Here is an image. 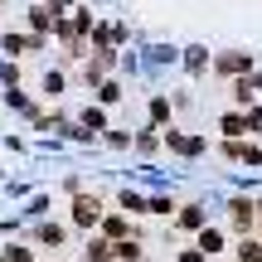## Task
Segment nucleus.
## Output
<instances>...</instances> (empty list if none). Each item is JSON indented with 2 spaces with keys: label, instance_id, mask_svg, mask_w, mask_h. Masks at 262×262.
Returning a JSON list of instances; mask_svg holds the SVG:
<instances>
[{
  "label": "nucleus",
  "instance_id": "nucleus-1",
  "mask_svg": "<svg viewBox=\"0 0 262 262\" xmlns=\"http://www.w3.org/2000/svg\"><path fill=\"white\" fill-rule=\"evenodd\" d=\"M102 214H107L102 194H88V189H83V194L68 199V228H78V233H97Z\"/></svg>",
  "mask_w": 262,
  "mask_h": 262
},
{
  "label": "nucleus",
  "instance_id": "nucleus-2",
  "mask_svg": "<svg viewBox=\"0 0 262 262\" xmlns=\"http://www.w3.org/2000/svg\"><path fill=\"white\" fill-rule=\"evenodd\" d=\"M228 233L233 238H248V233H257V199L248 194V189H238V194H228Z\"/></svg>",
  "mask_w": 262,
  "mask_h": 262
},
{
  "label": "nucleus",
  "instance_id": "nucleus-3",
  "mask_svg": "<svg viewBox=\"0 0 262 262\" xmlns=\"http://www.w3.org/2000/svg\"><path fill=\"white\" fill-rule=\"evenodd\" d=\"M257 68V54H248V49H219L214 63H209V73L224 78V83H233V78H248Z\"/></svg>",
  "mask_w": 262,
  "mask_h": 262
},
{
  "label": "nucleus",
  "instance_id": "nucleus-4",
  "mask_svg": "<svg viewBox=\"0 0 262 262\" xmlns=\"http://www.w3.org/2000/svg\"><path fill=\"white\" fill-rule=\"evenodd\" d=\"M160 136H165V150H170L175 160H199V156L209 150V136H199V131H185V126H165Z\"/></svg>",
  "mask_w": 262,
  "mask_h": 262
},
{
  "label": "nucleus",
  "instance_id": "nucleus-5",
  "mask_svg": "<svg viewBox=\"0 0 262 262\" xmlns=\"http://www.w3.org/2000/svg\"><path fill=\"white\" fill-rule=\"evenodd\" d=\"M194 248L214 262V257H224L228 248H233V233H228V228H219V224H204V228L194 233Z\"/></svg>",
  "mask_w": 262,
  "mask_h": 262
},
{
  "label": "nucleus",
  "instance_id": "nucleus-6",
  "mask_svg": "<svg viewBox=\"0 0 262 262\" xmlns=\"http://www.w3.org/2000/svg\"><path fill=\"white\" fill-rule=\"evenodd\" d=\"M170 224H175L180 233H189V238H194L199 228L209 224V204H204V199H185V204L175 209V219H170Z\"/></svg>",
  "mask_w": 262,
  "mask_h": 262
},
{
  "label": "nucleus",
  "instance_id": "nucleus-7",
  "mask_svg": "<svg viewBox=\"0 0 262 262\" xmlns=\"http://www.w3.org/2000/svg\"><path fill=\"white\" fill-rule=\"evenodd\" d=\"M29 243L44 253V248H68V224H58V219H39L34 228H29Z\"/></svg>",
  "mask_w": 262,
  "mask_h": 262
},
{
  "label": "nucleus",
  "instance_id": "nucleus-8",
  "mask_svg": "<svg viewBox=\"0 0 262 262\" xmlns=\"http://www.w3.org/2000/svg\"><path fill=\"white\" fill-rule=\"evenodd\" d=\"M209 63H214V49L209 44H185L180 49V68L189 78H209Z\"/></svg>",
  "mask_w": 262,
  "mask_h": 262
},
{
  "label": "nucleus",
  "instance_id": "nucleus-9",
  "mask_svg": "<svg viewBox=\"0 0 262 262\" xmlns=\"http://www.w3.org/2000/svg\"><path fill=\"white\" fill-rule=\"evenodd\" d=\"M97 233H102L107 243H122V238H136V224H131V214H122V209H107Z\"/></svg>",
  "mask_w": 262,
  "mask_h": 262
},
{
  "label": "nucleus",
  "instance_id": "nucleus-10",
  "mask_svg": "<svg viewBox=\"0 0 262 262\" xmlns=\"http://www.w3.org/2000/svg\"><path fill=\"white\" fill-rule=\"evenodd\" d=\"M0 102H5L15 117H25V122H34V117L44 112V102H39V97H29L25 88H5V93H0Z\"/></svg>",
  "mask_w": 262,
  "mask_h": 262
},
{
  "label": "nucleus",
  "instance_id": "nucleus-11",
  "mask_svg": "<svg viewBox=\"0 0 262 262\" xmlns=\"http://www.w3.org/2000/svg\"><path fill=\"white\" fill-rule=\"evenodd\" d=\"M214 126H219L224 141H248V112H243V107H224Z\"/></svg>",
  "mask_w": 262,
  "mask_h": 262
},
{
  "label": "nucleus",
  "instance_id": "nucleus-12",
  "mask_svg": "<svg viewBox=\"0 0 262 262\" xmlns=\"http://www.w3.org/2000/svg\"><path fill=\"white\" fill-rule=\"evenodd\" d=\"M146 122L160 126V131L175 126V102H170V93H150V97H146Z\"/></svg>",
  "mask_w": 262,
  "mask_h": 262
},
{
  "label": "nucleus",
  "instance_id": "nucleus-13",
  "mask_svg": "<svg viewBox=\"0 0 262 262\" xmlns=\"http://www.w3.org/2000/svg\"><path fill=\"white\" fill-rule=\"evenodd\" d=\"M93 102H97V107H107V112H112V107H122V102H126V83L107 73V78H102V88L93 93Z\"/></svg>",
  "mask_w": 262,
  "mask_h": 262
},
{
  "label": "nucleus",
  "instance_id": "nucleus-14",
  "mask_svg": "<svg viewBox=\"0 0 262 262\" xmlns=\"http://www.w3.org/2000/svg\"><path fill=\"white\" fill-rule=\"evenodd\" d=\"M131 150H136V156H160V150H165V136H160V126H141L136 131V141H131Z\"/></svg>",
  "mask_w": 262,
  "mask_h": 262
},
{
  "label": "nucleus",
  "instance_id": "nucleus-15",
  "mask_svg": "<svg viewBox=\"0 0 262 262\" xmlns=\"http://www.w3.org/2000/svg\"><path fill=\"white\" fill-rule=\"evenodd\" d=\"M253 102H262L257 97V88H253V78H233V83H228V107H253Z\"/></svg>",
  "mask_w": 262,
  "mask_h": 262
},
{
  "label": "nucleus",
  "instance_id": "nucleus-16",
  "mask_svg": "<svg viewBox=\"0 0 262 262\" xmlns=\"http://www.w3.org/2000/svg\"><path fill=\"white\" fill-rule=\"evenodd\" d=\"M93 25H97L93 5H83V0H78V5L68 10V29H73V39H88V34H93Z\"/></svg>",
  "mask_w": 262,
  "mask_h": 262
},
{
  "label": "nucleus",
  "instance_id": "nucleus-17",
  "mask_svg": "<svg viewBox=\"0 0 262 262\" xmlns=\"http://www.w3.org/2000/svg\"><path fill=\"white\" fill-rule=\"evenodd\" d=\"M83 262H117V248L107 243L102 233H88V243H83Z\"/></svg>",
  "mask_w": 262,
  "mask_h": 262
},
{
  "label": "nucleus",
  "instance_id": "nucleus-18",
  "mask_svg": "<svg viewBox=\"0 0 262 262\" xmlns=\"http://www.w3.org/2000/svg\"><path fill=\"white\" fill-rule=\"evenodd\" d=\"M63 93H68V78L58 73V68H49V73L39 78V102H58Z\"/></svg>",
  "mask_w": 262,
  "mask_h": 262
},
{
  "label": "nucleus",
  "instance_id": "nucleus-19",
  "mask_svg": "<svg viewBox=\"0 0 262 262\" xmlns=\"http://www.w3.org/2000/svg\"><path fill=\"white\" fill-rule=\"evenodd\" d=\"M107 73H112V63H107V58H83V88H88V93H97V88H102V78Z\"/></svg>",
  "mask_w": 262,
  "mask_h": 262
},
{
  "label": "nucleus",
  "instance_id": "nucleus-20",
  "mask_svg": "<svg viewBox=\"0 0 262 262\" xmlns=\"http://www.w3.org/2000/svg\"><path fill=\"white\" fill-rule=\"evenodd\" d=\"M78 122H83L88 131H93V136H102V131L112 126V112H107V107H97V102H88L83 112H78Z\"/></svg>",
  "mask_w": 262,
  "mask_h": 262
},
{
  "label": "nucleus",
  "instance_id": "nucleus-21",
  "mask_svg": "<svg viewBox=\"0 0 262 262\" xmlns=\"http://www.w3.org/2000/svg\"><path fill=\"white\" fill-rule=\"evenodd\" d=\"M233 262H262V233L233 238Z\"/></svg>",
  "mask_w": 262,
  "mask_h": 262
},
{
  "label": "nucleus",
  "instance_id": "nucleus-22",
  "mask_svg": "<svg viewBox=\"0 0 262 262\" xmlns=\"http://www.w3.org/2000/svg\"><path fill=\"white\" fill-rule=\"evenodd\" d=\"M131 141H136V131H131V126H107L102 136H97V146H107V150H131Z\"/></svg>",
  "mask_w": 262,
  "mask_h": 262
},
{
  "label": "nucleus",
  "instance_id": "nucleus-23",
  "mask_svg": "<svg viewBox=\"0 0 262 262\" xmlns=\"http://www.w3.org/2000/svg\"><path fill=\"white\" fill-rule=\"evenodd\" d=\"M63 122H68V112H58V107L49 112V107H44V112H39L34 122H29V131H44V136H58V131H63Z\"/></svg>",
  "mask_w": 262,
  "mask_h": 262
},
{
  "label": "nucleus",
  "instance_id": "nucleus-24",
  "mask_svg": "<svg viewBox=\"0 0 262 262\" xmlns=\"http://www.w3.org/2000/svg\"><path fill=\"white\" fill-rule=\"evenodd\" d=\"M0 253H5V262H39V248L34 243H19V238H5Z\"/></svg>",
  "mask_w": 262,
  "mask_h": 262
},
{
  "label": "nucleus",
  "instance_id": "nucleus-25",
  "mask_svg": "<svg viewBox=\"0 0 262 262\" xmlns=\"http://www.w3.org/2000/svg\"><path fill=\"white\" fill-rule=\"evenodd\" d=\"M117 209H122V214H131V219H146V194L126 185L122 194H117Z\"/></svg>",
  "mask_w": 262,
  "mask_h": 262
},
{
  "label": "nucleus",
  "instance_id": "nucleus-26",
  "mask_svg": "<svg viewBox=\"0 0 262 262\" xmlns=\"http://www.w3.org/2000/svg\"><path fill=\"white\" fill-rule=\"evenodd\" d=\"M175 209H180L175 194H146V214L150 219H175Z\"/></svg>",
  "mask_w": 262,
  "mask_h": 262
},
{
  "label": "nucleus",
  "instance_id": "nucleus-27",
  "mask_svg": "<svg viewBox=\"0 0 262 262\" xmlns=\"http://www.w3.org/2000/svg\"><path fill=\"white\" fill-rule=\"evenodd\" d=\"M58 136H63V141H73V146H97V136H93V131H88L83 122H78V117H68Z\"/></svg>",
  "mask_w": 262,
  "mask_h": 262
},
{
  "label": "nucleus",
  "instance_id": "nucleus-28",
  "mask_svg": "<svg viewBox=\"0 0 262 262\" xmlns=\"http://www.w3.org/2000/svg\"><path fill=\"white\" fill-rule=\"evenodd\" d=\"M117 248V262H146V243H141V233L136 238H122V243H112Z\"/></svg>",
  "mask_w": 262,
  "mask_h": 262
},
{
  "label": "nucleus",
  "instance_id": "nucleus-29",
  "mask_svg": "<svg viewBox=\"0 0 262 262\" xmlns=\"http://www.w3.org/2000/svg\"><path fill=\"white\" fill-rule=\"evenodd\" d=\"M49 204H54V199L39 189V194H29V199H25V209H19V214H25L29 224H39V219H49Z\"/></svg>",
  "mask_w": 262,
  "mask_h": 262
},
{
  "label": "nucleus",
  "instance_id": "nucleus-30",
  "mask_svg": "<svg viewBox=\"0 0 262 262\" xmlns=\"http://www.w3.org/2000/svg\"><path fill=\"white\" fill-rule=\"evenodd\" d=\"M19 54H29L25 34H19V29H5V34H0V58H19Z\"/></svg>",
  "mask_w": 262,
  "mask_h": 262
},
{
  "label": "nucleus",
  "instance_id": "nucleus-31",
  "mask_svg": "<svg viewBox=\"0 0 262 262\" xmlns=\"http://www.w3.org/2000/svg\"><path fill=\"white\" fill-rule=\"evenodd\" d=\"M146 54H150V63H160V68H180V49L175 44H150Z\"/></svg>",
  "mask_w": 262,
  "mask_h": 262
},
{
  "label": "nucleus",
  "instance_id": "nucleus-32",
  "mask_svg": "<svg viewBox=\"0 0 262 262\" xmlns=\"http://www.w3.org/2000/svg\"><path fill=\"white\" fill-rule=\"evenodd\" d=\"M243 165L248 170H262V141H253V136L243 141Z\"/></svg>",
  "mask_w": 262,
  "mask_h": 262
},
{
  "label": "nucleus",
  "instance_id": "nucleus-33",
  "mask_svg": "<svg viewBox=\"0 0 262 262\" xmlns=\"http://www.w3.org/2000/svg\"><path fill=\"white\" fill-rule=\"evenodd\" d=\"M219 156H224L228 165H243V141H224L219 136Z\"/></svg>",
  "mask_w": 262,
  "mask_h": 262
},
{
  "label": "nucleus",
  "instance_id": "nucleus-34",
  "mask_svg": "<svg viewBox=\"0 0 262 262\" xmlns=\"http://www.w3.org/2000/svg\"><path fill=\"white\" fill-rule=\"evenodd\" d=\"M0 88H19V63L15 58H0Z\"/></svg>",
  "mask_w": 262,
  "mask_h": 262
},
{
  "label": "nucleus",
  "instance_id": "nucleus-35",
  "mask_svg": "<svg viewBox=\"0 0 262 262\" xmlns=\"http://www.w3.org/2000/svg\"><path fill=\"white\" fill-rule=\"evenodd\" d=\"M248 136H253V141H262V102H253V107H248Z\"/></svg>",
  "mask_w": 262,
  "mask_h": 262
},
{
  "label": "nucleus",
  "instance_id": "nucleus-36",
  "mask_svg": "<svg viewBox=\"0 0 262 262\" xmlns=\"http://www.w3.org/2000/svg\"><path fill=\"white\" fill-rule=\"evenodd\" d=\"M25 44H29V54H49L54 39H49V34H29V29H25Z\"/></svg>",
  "mask_w": 262,
  "mask_h": 262
},
{
  "label": "nucleus",
  "instance_id": "nucleus-37",
  "mask_svg": "<svg viewBox=\"0 0 262 262\" xmlns=\"http://www.w3.org/2000/svg\"><path fill=\"white\" fill-rule=\"evenodd\" d=\"M175 262H209L204 253H199V248L194 243H189V248H180V253H175Z\"/></svg>",
  "mask_w": 262,
  "mask_h": 262
},
{
  "label": "nucleus",
  "instance_id": "nucleus-38",
  "mask_svg": "<svg viewBox=\"0 0 262 262\" xmlns=\"http://www.w3.org/2000/svg\"><path fill=\"white\" fill-rule=\"evenodd\" d=\"M63 194H68V199L83 194V180H78V175H63Z\"/></svg>",
  "mask_w": 262,
  "mask_h": 262
},
{
  "label": "nucleus",
  "instance_id": "nucleus-39",
  "mask_svg": "<svg viewBox=\"0 0 262 262\" xmlns=\"http://www.w3.org/2000/svg\"><path fill=\"white\" fill-rule=\"evenodd\" d=\"M248 78H253V88H257V97H262V68H253Z\"/></svg>",
  "mask_w": 262,
  "mask_h": 262
},
{
  "label": "nucleus",
  "instance_id": "nucleus-40",
  "mask_svg": "<svg viewBox=\"0 0 262 262\" xmlns=\"http://www.w3.org/2000/svg\"><path fill=\"white\" fill-rule=\"evenodd\" d=\"M58 5H63V10H73V5H78V0H58Z\"/></svg>",
  "mask_w": 262,
  "mask_h": 262
},
{
  "label": "nucleus",
  "instance_id": "nucleus-41",
  "mask_svg": "<svg viewBox=\"0 0 262 262\" xmlns=\"http://www.w3.org/2000/svg\"><path fill=\"white\" fill-rule=\"evenodd\" d=\"M257 228H262V199H257Z\"/></svg>",
  "mask_w": 262,
  "mask_h": 262
},
{
  "label": "nucleus",
  "instance_id": "nucleus-42",
  "mask_svg": "<svg viewBox=\"0 0 262 262\" xmlns=\"http://www.w3.org/2000/svg\"><path fill=\"white\" fill-rule=\"evenodd\" d=\"M15 5H19V10H25V5H34V0H15Z\"/></svg>",
  "mask_w": 262,
  "mask_h": 262
},
{
  "label": "nucleus",
  "instance_id": "nucleus-43",
  "mask_svg": "<svg viewBox=\"0 0 262 262\" xmlns=\"http://www.w3.org/2000/svg\"><path fill=\"white\" fill-rule=\"evenodd\" d=\"M5 5H10V0H0V15H5Z\"/></svg>",
  "mask_w": 262,
  "mask_h": 262
},
{
  "label": "nucleus",
  "instance_id": "nucleus-44",
  "mask_svg": "<svg viewBox=\"0 0 262 262\" xmlns=\"http://www.w3.org/2000/svg\"><path fill=\"white\" fill-rule=\"evenodd\" d=\"M0 262H5V253H0Z\"/></svg>",
  "mask_w": 262,
  "mask_h": 262
}]
</instances>
